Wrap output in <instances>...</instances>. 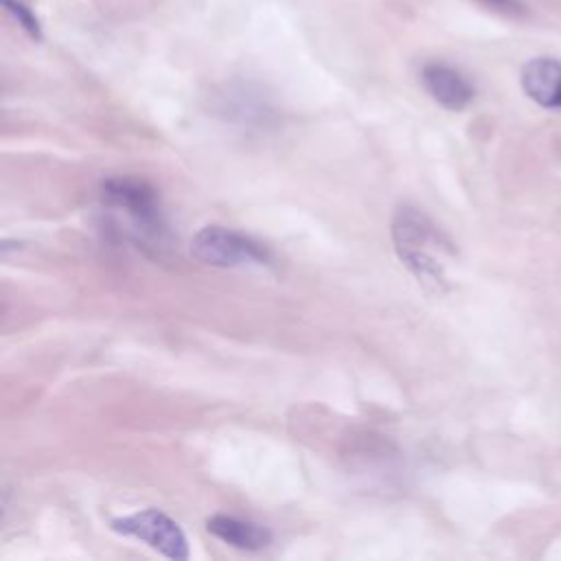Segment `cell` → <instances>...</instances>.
Returning a JSON list of instances; mask_svg holds the SVG:
<instances>
[{"instance_id":"8","label":"cell","mask_w":561,"mask_h":561,"mask_svg":"<svg viewBox=\"0 0 561 561\" xmlns=\"http://www.w3.org/2000/svg\"><path fill=\"white\" fill-rule=\"evenodd\" d=\"M4 11L20 24V28L31 37V39H42V24L35 15V11L24 2V0H2Z\"/></svg>"},{"instance_id":"1","label":"cell","mask_w":561,"mask_h":561,"mask_svg":"<svg viewBox=\"0 0 561 561\" xmlns=\"http://www.w3.org/2000/svg\"><path fill=\"white\" fill-rule=\"evenodd\" d=\"M392 241L403 265L425 285L443 283V267L436 252L445 250L449 241L434 226V221L414 206H399L392 219Z\"/></svg>"},{"instance_id":"3","label":"cell","mask_w":561,"mask_h":561,"mask_svg":"<svg viewBox=\"0 0 561 561\" xmlns=\"http://www.w3.org/2000/svg\"><path fill=\"white\" fill-rule=\"evenodd\" d=\"M191 254L213 267H245V265H267L272 261L270 250L226 226H204L191 239Z\"/></svg>"},{"instance_id":"9","label":"cell","mask_w":561,"mask_h":561,"mask_svg":"<svg viewBox=\"0 0 561 561\" xmlns=\"http://www.w3.org/2000/svg\"><path fill=\"white\" fill-rule=\"evenodd\" d=\"M478 2H482L484 7H489L497 13H504V15H522L526 11L522 0H478Z\"/></svg>"},{"instance_id":"4","label":"cell","mask_w":561,"mask_h":561,"mask_svg":"<svg viewBox=\"0 0 561 561\" xmlns=\"http://www.w3.org/2000/svg\"><path fill=\"white\" fill-rule=\"evenodd\" d=\"M112 530L140 539L156 552H160L167 559H186L188 557V541L184 530L175 519H171L167 513L158 508H142L131 515L114 517L110 522Z\"/></svg>"},{"instance_id":"5","label":"cell","mask_w":561,"mask_h":561,"mask_svg":"<svg viewBox=\"0 0 561 561\" xmlns=\"http://www.w3.org/2000/svg\"><path fill=\"white\" fill-rule=\"evenodd\" d=\"M421 83L425 92L445 110H465L473 96V83L454 66L443 61H430L421 68Z\"/></svg>"},{"instance_id":"7","label":"cell","mask_w":561,"mask_h":561,"mask_svg":"<svg viewBox=\"0 0 561 561\" xmlns=\"http://www.w3.org/2000/svg\"><path fill=\"white\" fill-rule=\"evenodd\" d=\"M206 528L210 535L221 539L224 543L239 548V550H263L272 543V530L267 526H261L250 519H241L234 515L217 513L206 519Z\"/></svg>"},{"instance_id":"2","label":"cell","mask_w":561,"mask_h":561,"mask_svg":"<svg viewBox=\"0 0 561 561\" xmlns=\"http://www.w3.org/2000/svg\"><path fill=\"white\" fill-rule=\"evenodd\" d=\"M101 202L105 208L123 213L129 219V230L142 245H164L167 224L151 184L136 178H107L101 184Z\"/></svg>"},{"instance_id":"6","label":"cell","mask_w":561,"mask_h":561,"mask_svg":"<svg viewBox=\"0 0 561 561\" xmlns=\"http://www.w3.org/2000/svg\"><path fill=\"white\" fill-rule=\"evenodd\" d=\"M524 92L541 107L561 110V61L533 57L522 68Z\"/></svg>"}]
</instances>
